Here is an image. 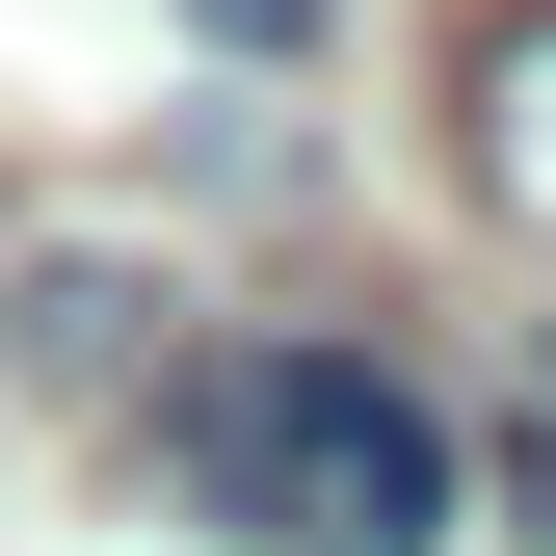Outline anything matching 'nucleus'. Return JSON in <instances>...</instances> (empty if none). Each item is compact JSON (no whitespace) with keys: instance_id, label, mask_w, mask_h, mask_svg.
Masks as SVG:
<instances>
[{"instance_id":"7ed1b4c3","label":"nucleus","mask_w":556,"mask_h":556,"mask_svg":"<svg viewBox=\"0 0 556 556\" xmlns=\"http://www.w3.org/2000/svg\"><path fill=\"white\" fill-rule=\"evenodd\" d=\"M132 318H160L132 265H53V292H27V371H53V397H106V371H132Z\"/></svg>"},{"instance_id":"f03ea898","label":"nucleus","mask_w":556,"mask_h":556,"mask_svg":"<svg viewBox=\"0 0 556 556\" xmlns=\"http://www.w3.org/2000/svg\"><path fill=\"white\" fill-rule=\"evenodd\" d=\"M451 132H477V213H504V239H556V0H504V27H477Z\"/></svg>"},{"instance_id":"39448f33","label":"nucleus","mask_w":556,"mask_h":556,"mask_svg":"<svg viewBox=\"0 0 556 556\" xmlns=\"http://www.w3.org/2000/svg\"><path fill=\"white\" fill-rule=\"evenodd\" d=\"M504 504H530V556H556V371H530V425H504Z\"/></svg>"},{"instance_id":"20e7f679","label":"nucleus","mask_w":556,"mask_h":556,"mask_svg":"<svg viewBox=\"0 0 556 556\" xmlns=\"http://www.w3.org/2000/svg\"><path fill=\"white\" fill-rule=\"evenodd\" d=\"M186 27H213V53H265V80H292V53H318V0H186Z\"/></svg>"},{"instance_id":"f257e3e1","label":"nucleus","mask_w":556,"mask_h":556,"mask_svg":"<svg viewBox=\"0 0 556 556\" xmlns=\"http://www.w3.org/2000/svg\"><path fill=\"white\" fill-rule=\"evenodd\" d=\"M213 504L292 556H451V425L371 371V344H265L213 397Z\"/></svg>"}]
</instances>
